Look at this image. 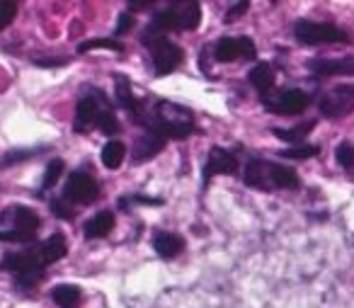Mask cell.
Instances as JSON below:
<instances>
[{
  "instance_id": "obj_1",
  "label": "cell",
  "mask_w": 354,
  "mask_h": 308,
  "mask_svg": "<svg viewBox=\"0 0 354 308\" xmlns=\"http://www.w3.org/2000/svg\"><path fill=\"white\" fill-rule=\"evenodd\" d=\"M143 129L158 134L160 138H187L194 132V119L189 109L172 102H158L156 112L146 114L143 119Z\"/></svg>"
},
{
  "instance_id": "obj_2",
  "label": "cell",
  "mask_w": 354,
  "mask_h": 308,
  "mask_svg": "<svg viewBox=\"0 0 354 308\" xmlns=\"http://www.w3.org/2000/svg\"><path fill=\"white\" fill-rule=\"evenodd\" d=\"M141 42L148 46V51H151V61H153V66H156V75L172 73V71L185 61V51L180 49L175 42L167 39L158 27L148 25L146 30H143Z\"/></svg>"
},
{
  "instance_id": "obj_3",
  "label": "cell",
  "mask_w": 354,
  "mask_h": 308,
  "mask_svg": "<svg viewBox=\"0 0 354 308\" xmlns=\"http://www.w3.org/2000/svg\"><path fill=\"white\" fill-rule=\"evenodd\" d=\"M199 22H202V6L194 0H183V3H172L167 10L156 12L151 25L165 35L170 30H197Z\"/></svg>"
},
{
  "instance_id": "obj_4",
  "label": "cell",
  "mask_w": 354,
  "mask_h": 308,
  "mask_svg": "<svg viewBox=\"0 0 354 308\" xmlns=\"http://www.w3.org/2000/svg\"><path fill=\"white\" fill-rule=\"evenodd\" d=\"M44 267L46 264L39 260V255H37L35 248L22 250V253H8V255H3V260H0V269L15 274L20 287H35V284L41 279V274H44Z\"/></svg>"
},
{
  "instance_id": "obj_5",
  "label": "cell",
  "mask_w": 354,
  "mask_h": 308,
  "mask_svg": "<svg viewBox=\"0 0 354 308\" xmlns=\"http://www.w3.org/2000/svg\"><path fill=\"white\" fill-rule=\"evenodd\" d=\"M294 35L301 44H347L349 35L344 30H339L337 25H328V22H310V20H299L294 27Z\"/></svg>"
},
{
  "instance_id": "obj_6",
  "label": "cell",
  "mask_w": 354,
  "mask_h": 308,
  "mask_svg": "<svg viewBox=\"0 0 354 308\" xmlns=\"http://www.w3.org/2000/svg\"><path fill=\"white\" fill-rule=\"evenodd\" d=\"M41 219L30 206L12 204L0 211V230H20V233H35L39 230Z\"/></svg>"
},
{
  "instance_id": "obj_7",
  "label": "cell",
  "mask_w": 354,
  "mask_h": 308,
  "mask_svg": "<svg viewBox=\"0 0 354 308\" xmlns=\"http://www.w3.org/2000/svg\"><path fill=\"white\" fill-rule=\"evenodd\" d=\"M90 93L85 95V98L78 100V105H75V119H73V129L78 134H85L90 132V127H93L95 122H97V114H100V107H104L107 102V98H104L102 93H100L97 88H88Z\"/></svg>"
},
{
  "instance_id": "obj_8",
  "label": "cell",
  "mask_w": 354,
  "mask_h": 308,
  "mask_svg": "<svg viewBox=\"0 0 354 308\" xmlns=\"http://www.w3.org/2000/svg\"><path fill=\"white\" fill-rule=\"evenodd\" d=\"M100 194V187L88 172L78 170V172H71L68 180H66L64 187V199L71 201V204H90L93 199H97Z\"/></svg>"
},
{
  "instance_id": "obj_9",
  "label": "cell",
  "mask_w": 354,
  "mask_h": 308,
  "mask_svg": "<svg viewBox=\"0 0 354 308\" xmlns=\"http://www.w3.org/2000/svg\"><path fill=\"white\" fill-rule=\"evenodd\" d=\"M262 105H265L270 112L274 114H284V117H289V114H301L306 107L310 105L308 95L301 93V90H281V93H277V98H270V95H262Z\"/></svg>"
},
{
  "instance_id": "obj_10",
  "label": "cell",
  "mask_w": 354,
  "mask_h": 308,
  "mask_svg": "<svg viewBox=\"0 0 354 308\" xmlns=\"http://www.w3.org/2000/svg\"><path fill=\"white\" fill-rule=\"evenodd\" d=\"M320 112L328 119H339L354 112V88L352 85H339L333 88L320 100Z\"/></svg>"
},
{
  "instance_id": "obj_11",
  "label": "cell",
  "mask_w": 354,
  "mask_h": 308,
  "mask_svg": "<svg viewBox=\"0 0 354 308\" xmlns=\"http://www.w3.org/2000/svg\"><path fill=\"white\" fill-rule=\"evenodd\" d=\"M214 175H238L236 156L221 146H214L212 151H209L207 165H204V187H209Z\"/></svg>"
},
{
  "instance_id": "obj_12",
  "label": "cell",
  "mask_w": 354,
  "mask_h": 308,
  "mask_svg": "<svg viewBox=\"0 0 354 308\" xmlns=\"http://www.w3.org/2000/svg\"><path fill=\"white\" fill-rule=\"evenodd\" d=\"M308 69L313 75L328 78V75H354V56L344 59H310Z\"/></svg>"
},
{
  "instance_id": "obj_13",
  "label": "cell",
  "mask_w": 354,
  "mask_h": 308,
  "mask_svg": "<svg viewBox=\"0 0 354 308\" xmlns=\"http://www.w3.org/2000/svg\"><path fill=\"white\" fill-rule=\"evenodd\" d=\"M114 90H117L119 105H122V107L127 109L129 117H131L133 122L141 124V127H143V119H146V112L141 109V100L133 98L131 83H129V80L124 78V75H117V78H114Z\"/></svg>"
},
{
  "instance_id": "obj_14",
  "label": "cell",
  "mask_w": 354,
  "mask_h": 308,
  "mask_svg": "<svg viewBox=\"0 0 354 308\" xmlns=\"http://www.w3.org/2000/svg\"><path fill=\"white\" fill-rule=\"evenodd\" d=\"M162 146H165V138H160L158 134L143 132V136H138L136 143H133V156H131V161L133 163H146V161H151V158H156L158 153L162 151Z\"/></svg>"
},
{
  "instance_id": "obj_15",
  "label": "cell",
  "mask_w": 354,
  "mask_h": 308,
  "mask_svg": "<svg viewBox=\"0 0 354 308\" xmlns=\"http://www.w3.org/2000/svg\"><path fill=\"white\" fill-rule=\"evenodd\" d=\"M153 250H156L162 260H172L185 250V238L177 233H167V230H158V233L153 235Z\"/></svg>"
},
{
  "instance_id": "obj_16",
  "label": "cell",
  "mask_w": 354,
  "mask_h": 308,
  "mask_svg": "<svg viewBox=\"0 0 354 308\" xmlns=\"http://www.w3.org/2000/svg\"><path fill=\"white\" fill-rule=\"evenodd\" d=\"M37 255H39V260L44 264H51L56 262V260L66 257V253H68V243H66V238L61 233H54L51 238H46L44 243L37 245Z\"/></svg>"
},
{
  "instance_id": "obj_17",
  "label": "cell",
  "mask_w": 354,
  "mask_h": 308,
  "mask_svg": "<svg viewBox=\"0 0 354 308\" xmlns=\"http://www.w3.org/2000/svg\"><path fill=\"white\" fill-rule=\"evenodd\" d=\"M267 180H270V190L272 187H279V190H296V187L301 185L299 175H296L291 167L272 165V163H267Z\"/></svg>"
},
{
  "instance_id": "obj_18",
  "label": "cell",
  "mask_w": 354,
  "mask_h": 308,
  "mask_svg": "<svg viewBox=\"0 0 354 308\" xmlns=\"http://www.w3.org/2000/svg\"><path fill=\"white\" fill-rule=\"evenodd\" d=\"M114 228V214L112 211H100V214H95L93 219L85 224V238H104V235H109Z\"/></svg>"
},
{
  "instance_id": "obj_19",
  "label": "cell",
  "mask_w": 354,
  "mask_h": 308,
  "mask_svg": "<svg viewBox=\"0 0 354 308\" xmlns=\"http://www.w3.org/2000/svg\"><path fill=\"white\" fill-rule=\"evenodd\" d=\"M248 80H250V85L252 88H257L262 95H267L272 88H274V80H277V75H274V71H272V66L270 64H257L255 69L248 73Z\"/></svg>"
},
{
  "instance_id": "obj_20",
  "label": "cell",
  "mask_w": 354,
  "mask_h": 308,
  "mask_svg": "<svg viewBox=\"0 0 354 308\" xmlns=\"http://www.w3.org/2000/svg\"><path fill=\"white\" fill-rule=\"evenodd\" d=\"M243 180L248 187L255 190H270V180H267V163L265 161H250L243 170Z\"/></svg>"
},
{
  "instance_id": "obj_21",
  "label": "cell",
  "mask_w": 354,
  "mask_h": 308,
  "mask_svg": "<svg viewBox=\"0 0 354 308\" xmlns=\"http://www.w3.org/2000/svg\"><path fill=\"white\" fill-rule=\"evenodd\" d=\"M51 298H54V303L59 308H80L83 293L73 284H61V287L51 289Z\"/></svg>"
},
{
  "instance_id": "obj_22",
  "label": "cell",
  "mask_w": 354,
  "mask_h": 308,
  "mask_svg": "<svg viewBox=\"0 0 354 308\" xmlns=\"http://www.w3.org/2000/svg\"><path fill=\"white\" fill-rule=\"evenodd\" d=\"M214 59L221 64H231V61L241 59V39H231V37L218 39L214 44Z\"/></svg>"
},
{
  "instance_id": "obj_23",
  "label": "cell",
  "mask_w": 354,
  "mask_h": 308,
  "mask_svg": "<svg viewBox=\"0 0 354 308\" xmlns=\"http://www.w3.org/2000/svg\"><path fill=\"white\" fill-rule=\"evenodd\" d=\"M313 127H315V122H304V124H299V127H291V129H272V134H274L277 138H281V141L299 143L313 132Z\"/></svg>"
},
{
  "instance_id": "obj_24",
  "label": "cell",
  "mask_w": 354,
  "mask_h": 308,
  "mask_svg": "<svg viewBox=\"0 0 354 308\" xmlns=\"http://www.w3.org/2000/svg\"><path fill=\"white\" fill-rule=\"evenodd\" d=\"M124 153H127V148H124L122 141H109L107 146L102 148L104 167H109V170H117V167L122 165V161H124Z\"/></svg>"
},
{
  "instance_id": "obj_25",
  "label": "cell",
  "mask_w": 354,
  "mask_h": 308,
  "mask_svg": "<svg viewBox=\"0 0 354 308\" xmlns=\"http://www.w3.org/2000/svg\"><path fill=\"white\" fill-rule=\"evenodd\" d=\"M95 124H97L100 132L107 134V136H114V134L119 132V122H117V117H114L112 105H104V107H100L97 122H95Z\"/></svg>"
},
{
  "instance_id": "obj_26",
  "label": "cell",
  "mask_w": 354,
  "mask_h": 308,
  "mask_svg": "<svg viewBox=\"0 0 354 308\" xmlns=\"http://www.w3.org/2000/svg\"><path fill=\"white\" fill-rule=\"evenodd\" d=\"M318 153H320V146H313V143H296L294 148H284L279 156L291 158V161H308V158H315Z\"/></svg>"
},
{
  "instance_id": "obj_27",
  "label": "cell",
  "mask_w": 354,
  "mask_h": 308,
  "mask_svg": "<svg viewBox=\"0 0 354 308\" xmlns=\"http://www.w3.org/2000/svg\"><path fill=\"white\" fill-rule=\"evenodd\" d=\"M64 175V161L56 158L46 165V172H44V182H41V190H51V187L59 182V177Z\"/></svg>"
},
{
  "instance_id": "obj_28",
  "label": "cell",
  "mask_w": 354,
  "mask_h": 308,
  "mask_svg": "<svg viewBox=\"0 0 354 308\" xmlns=\"http://www.w3.org/2000/svg\"><path fill=\"white\" fill-rule=\"evenodd\" d=\"M90 49H112V51H124V46L119 44L117 39H88V42H83V44L78 46L80 54H85V51H90Z\"/></svg>"
},
{
  "instance_id": "obj_29",
  "label": "cell",
  "mask_w": 354,
  "mask_h": 308,
  "mask_svg": "<svg viewBox=\"0 0 354 308\" xmlns=\"http://www.w3.org/2000/svg\"><path fill=\"white\" fill-rule=\"evenodd\" d=\"M335 158H337V163L342 167L352 170V167H354V146L349 141H342L337 146V151H335Z\"/></svg>"
},
{
  "instance_id": "obj_30",
  "label": "cell",
  "mask_w": 354,
  "mask_h": 308,
  "mask_svg": "<svg viewBox=\"0 0 354 308\" xmlns=\"http://www.w3.org/2000/svg\"><path fill=\"white\" fill-rule=\"evenodd\" d=\"M15 17H17L15 0H0V30H6Z\"/></svg>"
},
{
  "instance_id": "obj_31",
  "label": "cell",
  "mask_w": 354,
  "mask_h": 308,
  "mask_svg": "<svg viewBox=\"0 0 354 308\" xmlns=\"http://www.w3.org/2000/svg\"><path fill=\"white\" fill-rule=\"evenodd\" d=\"M35 233H20V230H0V243H35Z\"/></svg>"
},
{
  "instance_id": "obj_32",
  "label": "cell",
  "mask_w": 354,
  "mask_h": 308,
  "mask_svg": "<svg viewBox=\"0 0 354 308\" xmlns=\"http://www.w3.org/2000/svg\"><path fill=\"white\" fill-rule=\"evenodd\" d=\"M133 27V17H131V12H122L119 15V20H117V30H114V37H124L129 30Z\"/></svg>"
},
{
  "instance_id": "obj_33",
  "label": "cell",
  "mask_w": 354,
  "mask_h": 308,
  "mask_svg": "<svg viewBox=\"0 0 354 308\" xmlns=\"http://www.w3.org/2000/svg\"><path fill=\"white\" fill-rule=\"evenodd\" d=\"M37 151H10L6 158H3V167H10L12 163H20V161H25V158H30V156H35Z\"/></svg>"
},
{
  "instance_id": "obj_34",
  "label": "cell",
  "mask_w": 354,
  "mask_h": 308,
  "mask_svg": "<svg viewBox=\"0 0 354 308\" xmlns=\"http://www.w3.org/2000/svg\"><path fill=\"white\" fill-rule=\"evenodd\" d=\"M248 8H250V3H248V0H243V3H236V6H231V10H228V15H226V22H236L238 17L245 15Z\"/></svg>"
},
{
  "instance_id": "obj_35",
  "label": "cell",
  "mask_w": 354,
  "mask_h": 308,
  "mask_svg": "<svg viewBox=\"0 0 354 308\" xmlns=\"http://www.w3.org/2000/svg\"><path fill=\"white\" fill-rule=\"evenodd\" d=\"M255 56H257L255 54V44H252L248 37H241V59L243 61H252Z\"/></svg>"
},
{
  "instance_id": "obj_36",
  "label": "cell",
  "mask_w": 354,
  "mask_h": 308,
  "mask_svg": "<svg viewBox=\"0 0 354 308\" xmlns=\"http://www.w3.org/2000/svg\"><path fill=\"white\" fill-rule=\"evenodd\" d=\"M51 211H54V214L59 216V219H73V209H68V206H66L61 199L51 201Z\"/></svg>"
},
{
  "instance_id": "obj_37",
  "label": "cell",
  "mask_w": 354,
  "mask_h": 308,
  "mask_svg": "<svg viewBox=\"0 0 354 308\" xmlns=\"http://www.w3.org/2000/svg\"><path fill=\"white\" fill-rule=\"evenodd\" d=\"M37 66H44V69H56V66H66L68 59H35Z\"/></svg>"
}]
</instances>
